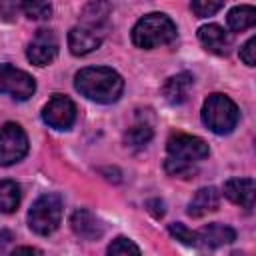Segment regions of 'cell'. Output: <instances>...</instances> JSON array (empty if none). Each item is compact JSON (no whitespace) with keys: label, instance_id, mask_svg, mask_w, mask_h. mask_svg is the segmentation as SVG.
Returning <instances> with one entry per match:
<instances>
[{"label":"cell","instance_id":"obj_1","mask_svg":"<svg viewBox=\"0 0 256 256\" xmlns=\"http://www.w3.org/2000/svg\"><path fill=\"white\" fill-rule=\"evenodd\" d=\"M74 88L88 100L98 104H112L122 96L124 80L116 70L108 66H90L76 72Z\"/></svg>","mask_w":256,"mask_h":256},{"label":"cell","instance_id":"obj_2","mask_svg":"<svg viewBox=\"0 0 256 256\" xmlns=\"http://www.w3.org/2000/svg\"><path fill=\"white\" fill-rule=\"evenodd\" d=\"M176 36H178L176 24L172 22V18H168L162 12H152V14L142 16L132 28L134 46L144 48V50L170 44L176 40Z\"/></svg>","mask_w":256,"mask_h":256},{"label":"cell","instance_id":"obj_3","mask_svg":"<svg viewBox=\"0 0 256 256\" xmlns=\"http://www.w3.org/2000/svg\"><path fill=\"white\" fill-rule=\"evenodd\" d=\"M238 118V106L224 94H210L202 104V122L214 134H230L236 128Z\"/></svg>","mask_w":256,"mask_h":256},{"label":"cell","instance_id":"obj_4","mask_svg":"<svg viewBox=\"0 0 256 256\" xmlns=\"http://www.w3.org/2000/svg\"><path fill=\"white\" fill-rule=\"evenodd\" d=\"M62 220V198L60 194H42L38 196L30 210H28V226L32 232L40 234V236H48L52 234Z\"/></svg>","mask_w":256,"mask_h":256},{"label":"cell","instance_id":"obj_5","mask_svg":"<svg viewBox=\"0 0 256 256\" xmlns=\"http://www.w3.org/2000/svg\"><path fill=\"white\" fill-rule=\"evenodd\" d=\"M28 154V136L16 122H4L0 126V166L20 162Z\"/></svg>","mask_w":256,"mask_h":256},{"label":"cell","instance_id":"obj_6","mask_svg":"<svg viewBox=\"0 0 256 256\" xmlns=\"http://www.w3.org/2000/svg\"><path fill=\"white\" fill-rule=\"evenodd\" d=\"M166 152L168 158L184 162V164H194L202 158L208 156V144L192 134H172L166 142Z\"/></svg>","mask_w":256,"mask_h":256},{"label":"cell","instance_id":"obj_7","mask_svg":"<svg viewBox=\"0 0 256 256\" xmlns=\"http://www.w3.org/2000/svg\"><path fill=\"white\" fill-rule=\"evenodd\" d=\"M36 90L34 78L10 64H0V94H8L14 100H28Z\"/></svg>","mask_w":256,"mask_h":256},{"label":"cell","instance_id":"obj_8","mask_svg":"<svg viewBox=\"0 0 256 256\" xmlns=\"http://www.w3.org/2000/svg\"><path fill=\"white\" fill-rule=\"evenodd\" d=\"M42 120L54 130H68L76 120V106L68 96L56 94L42 108Z\"/></svg>","mask_w":256,"mask_h":256},{"label":"cell","instance_id":"obj_9","mask_svg":"<svg viewBox=\"0 0 256 256\" xmlns=\"http://www.w3.org/2000/svg\"><path fill=\"white\" fill-rule=\"evenodd\" d=\"M104 36H106V28L78 24L68 32V48L74 56H86L96 48H100Z\"/></svg>","mask_w":256,"mask_h":256},{"label":"cell","instance_id":"obj_10","mask_svg":"<svg viewBox=\"0 0 256 256\" xmlns=\"http://www.w3.org/2000/svg\"><path fill=\"white\" fill-rule=\"evenodd\" d=\"M56 54H58V38L48 28L38 30L34 34V38L30 40L28 48H26V58L34 66H46V64H50L56 58Z\"/></svg>","mask_w":256,"mask_h":256},{"label":"cell","instance_id":"obj_11","mask_svg":"<svg viewBox=\"0 0 256 256\" xmlns=\"http://www.w3.org/2000/svg\"><path fill=\"white\" fill-rule=\"evenodd\" d=\"M70 228L74 230L76 236H80L84 240H100L106 232V224L94 212H90L86 208H78L72 212Z\"/></svg>","mask_w":256,"mask_h":256},{"label":"cell","instance_id":"obj_12","mask_svg":"<svg viewBox=\"0 0 256 256\" xmlns=\"http://www.w3.org/2000/svg\"><path fill=\"white\" fill-rule=\"evenodd\" d=\"M254 178H230L224 184V196L248 212L254 208Z\"/></svg>","mask_w":256,"mask_h":256},{"label":"cell","instance_id":"obj_13","mask_svg":"<svg viewBox=\"0 0 256 256\" xmlns=\"http://www.w3.org/2000/svg\"><path fill=\"white\" fill-rule=\"evenodd\" d=\"M198 40L200 44L212 52V54H228L232 46V36L218 24H204L198 28Z\"/></svg>","mask_w":256,"mask_h":256},{"label":"cell","instance_id":"obj_14","mask_svg":"<svg viewBox=\"0 0 256 256\" xmlns=\"http://www.w3.org/2000/svg\"><path fill=\"white\" fill-rule=\"evenodd\" d=\"M196 238H198V246L202 244L206 248H220V246L236 240V230L226 224L212 222V224H206L200 230H196Z\"/></svg>","mask_w":256,"mask_h":256},{"label":"cell","instance_id":"obj_15","mask_svg":"<svg viewBox=\"0 0 256 256\" xmlns=\"http://www.w3.org/2000/svg\"><path fill=\"white\" fill-rule=\"evenodd\" d=\"M194 84V76L190 72H180L170 76L162 86V96L168 104H182L188 98V90Z\"/></svg>","mask_w":256,"mask_h":256},{"label":"cell","instance_id":"obj_16","mask_svg":"<svg viewBox=\"0 0 256 256\" xmlns=\"http://www.w3.org/2000/svg\"><path fill=\"white\" fill-rule=\"evenodd\" d=\"M218 206H220V192L214 186H204L188 202V210L186 212L192 218H202L204 214L218 210Z\"/></svg>","mask_w":256,"mask_h":256},{"label":"cell","instance_id":"obj_17","mask_svg":"<svg viewBox=\"0 0 256 256\" xmlns=\"http://www.w3.org/2000/svg\"><path fill=\"white\" fill-rule=\"evenodd\" d=\"M228 28L232 32H244L248 28H252L256 24V8L250 4H242V6H234L228 16H226Z\"/></svg>","mask_w":256,"mask_h":256},{"label":"cell","instance_id":"obj_18","mask_svg":"<svg viewBox=\"0 0 256 256\" xmlns=\"http://www.w3.org/2000/svg\"><path fill=\"white\" fill-rule=\"evenodd\" d=\"M20 186L14 180H2L0 182V212L2 214H10L18 208L20 204Z\"/></svg>","mask_w":256,"mask_h":256},{"label":"cell","instance_id":"obj_19","mask_svg":"<svg viewBox=\"0 0 256 256\" xmlns=\"http://www.w3.org/2000/svg\"><path fill=\"white\" fill-rule=\"evenodd\" d=\"M110 14V6L104 2H92L86 4L82 10V24H90V26H100L106 28V20Z\"/></svg>","mask_w":256,"mask_h":256},{"label":"cell","instance_id":"obj_20","mask_svg":"<svg viewBox=\"0 0 256 256\" xmlns=\"http://www.w3.org/2000/svg\"><path fill=\"white\" fill-rule=\"evenodd\" d=\"M154 136L152 124L148 122H136L134 126H130L124 134V142L128 146H144L146 142H150V138Z\"/></svg>","mask_w":256,"mask_h":256},{"label":"cell","instance_id":"obj_21","mask_svg":"<svg viewBox=\"0 0 256 256\" xmlns=\"http://www.w3.org/2000/svg\"><path fill=\"white\" fill-rule=\"evenodd\" d=\"M106 256H140V248L130 238L118 236L116 240H112L108 244Z\"/></svg>","mask_w":256,"mask_h":256},{"label":"cell","instance_id":"obj_22","mask_svg":"<svg viewBox=\"0 0 256 256\" xmlns=\"http://www.w3.org/2000/svg\"><path fill=\"white\" fill-rule=\"evenodd\" d=\"M20 8L30 20H46L52 14V6L48 2H24Z\"/></svg>","mask_w":256,"mask_h":256},{"label":"cell","instance_id":"obj_23","mask_svg":"<svg viewBox=\"0 0 256 256\" xmlns=\"http://www.w3.org/2000/svg\"><path fill=\"white\" fill-rule=\"evenodd\" d=\"M168 232H170L176 240H180L182 244H186V246H198L196 232L190 230L188 226H184L182 222H172V224H168Z\"/></svg>","mask_w":256,"mask_h":256},{"label":"cell","instance_id":"obj_24","mask_svg":"<svg viewBox=\"0 0 256 256\" xmlns=\"http://www.w3.org/2000/svg\"><path fill=\"white\" fill-rule=\"evenodd\" d=\"M164 170L170 176H180V178H190L196 172L194 164H184V162H178V160H172V158L164 160Z\"/></svg>","mask_w":256,"mask_h":256},{"label":"cell","instance_id":"obj_25","mask_svg":"<svg viewBox=\"0 0 256 256\" xmlns=\"http://www.w3.org/2000/svg\"><path fill=\"white\" fill-rule=\"evenodd\" d=\"M192 12L198 16V18H206V16H214L218 10L224 8L222 2H212V0H196L190 4Z\"/></svg>","mask_w":256,"mask_h":256},{"label":"cell","instance_id":"obj_26","mask_svg":"<svg viewBox=\"0 0 256 256\" xmlns=\"http://www.w3.org/2000/svg\"><path fill=\"white\" fill-rule=\"evenodd\" d=\"M240 60L246 66H254L256 64V36L248 38L246 44L240 48Z\"/></svg>","mask_w":256,"mask_h":256},{"label":"cell","instance_id":"obj_27","mask_svg":"<svg viewBox=\"0 0 256 256\" xmlns=\"http://www.w3.org/2000/svg\"><path fill=\"white\" fill-rule=\"evenodd\" d=\"M146 208H148V212H150L154 218H162V216H164V202L158 200V198L146 200Z\"/></svg>","mask_w":256,"mask_h":256},{"label":"cell","instance_id":"obj_28","mask_svg":"<svg viewBox=\"0 0 256 256\" xmlns=\"http://www.w3.org/2000/svg\"><path fill=\"white\" fill-rule=\"evenodd\" d=\"M10 256H42V252L38 248H32V246H20Z\"/></svg>","mask_w":256,"mask_h":256},{"label":"cell","instance_id":"obj_29","mask_svg":"<svg viewBox=\"0 0 256 256\" xmlns=\"http://www.w3.org/2000/svg\"><path fill=\"white\" fill-rule=\"evenodd\" d=\"M232 256H244V254H242V252H234Z\"/></svg>","mask_w":256,"mask_h":256}]
</instances>
